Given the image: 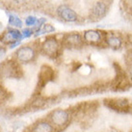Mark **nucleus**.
I'll return each instance as SVG.
<instances>
[{"label":"nucleus","instance_id":"21","mask_svg":"<svg viewBox=\"0 0 132 132\" xmlns=\"http://www.w3.org/2000/svg\"><path fill=\"white\" fill-rule=\"evenodd\" d=\"M8 132H15V131H8Z\"/></svg>","mask_w":132,"mask_h":132},{"label":"nucleus","instance_id":"1","mask_svg":"<svg viewBox=\"0 0 132 132\" xmlns=\"http://www.w3.org/2000/svg\"><path fill=\"white\" fill-rule=\"evenodd\" d=\"M46 119L53 125L57 131H60L64 130L70 125L72 119V113L69 109L57 108L49 112Z\"/></svg>","mask_w":132,"mask_h":132},{"label":"nucleus","instance_id":"5","mask_svg":"<svg viewBox=\"0 0 132 132\" xmlns=\"http://www.w3.org/2000/svg\"><path fill=\"white\" fill-rule=\"evenodd\" d=\"M57 15L66 22H75L78 19V15L75 12L67 5H61L57 9Z\"/></svg>","mask_w":132,"mask_h":132},{"label":"nucleus","instance_id":"6","mask_svg":"<svg viewBox=\"0 0 132 132\" xmlns=\"http://www.w3.org/2000/svg\"><path fill=\"white\" fill-rule=\"evenodd\" d=\"M83 38L78 33H70L65 35L63 44L69 48H77L83 44Z\"/></svg>","mask_w":132,"mask_h":132},{"label":"nucleus","instance_id":"17","mask_svg":"<svg viewBox=\"0 0 132 132\" xmlns=\"http://www.w3.org/2000/svg\"><path fill=\"white\" fill-rule=\"evenodd\" d=\"M20 43L21 42H15V43H13V44H9V48L10 49H14V48H15V47H18L19 44H20Z\"/></svg>","mask_w":132,"mask_h":132},{"label":"nucleus","instance_id":"9","mask_svg":"<svg viewBox=\"0 0 132 132\" xmlns=\"http://www.w3.org/2000/svg\"><path fill=\"white\" fill-rule=\"evenodd\" d=\"M21 40H23L21 35V31H19L16 28H13V29L7 30L2 36V42L6 44H11L15 42H21Z\"/></svg>","mask_w":132,"mask_h":132},{"label":"nucleus","instance_id":"15","mask_svg":"<svg viewBox=\"0 0 132 132\" xmlns=\"http://www.w3.org/2000/svg\"><path fill=\"white\" fill-rule=\"evenodd\" d=\"M35 34V31H34L33 28H24V29L21 31V35L23 39H27V38H31Z\"/></svg>","mask_w":132,"mask_h":132},{"label":"nucleus","instance_id":"3","mask_svg":"<svg viewBox=\"0 0 132 132\" xmlns=\"http://www.w3.org/2000/svg\"><path fill=\"white\" fill-rule=\"evenodd\" d=\"M104 104L109 109L113 111H117L119 113H125L131 110V105L129 100L126 98H111L106 99Z\"/></svg>","mask_w":132,"mask_h":132},{"label":"nucleus","instance_id":"12","mask_svg":"<svg viewBox=\"0 0 132 132\" xmlns=\"http://www.w3.org/2000/svg\"><path fill=\"white\" fill-rule=\"evenodd\" d=\"M105 43L109 47L113 49H120L122 45V40L118 36H109L106 37Z\"/></svg>","mask_w":132,"mask_h":132},{"label":"nucleus","instance_id":"11","mask_svg":"<svg viewBox=\"0 0 132 132\" xmlns=\"http://www.w3.org/2000/svg\"><path fill=\"white\" fill-rule=\"evenodd\" d=\"M40 70L42 71H40V82L44 85L45 83H47L48 81L52 79V77H53V70L49 67L46 66L43 67Z\"/></svg>","mask_w":132,"mask_h":132},{"label":"nucleus","instance_id":"19","mask_svg":"<svg viewBox=\"0 0 132 132\" xmlns=\"http://www.w3.org/2000/svg\"><path fill=\"white\" fill-rule=\"evenodd\" d=\"M129 73H130V77H131V80H132V65L129 68Z\"/></svg>","mask_w":132,"mask_h":132},{"label":"nucleus","instance_id":"14","mask_svg":"<svg viewBox=\"0 0 132 132\" xmlns=\"http://www.w3.org/2000/svg\"><path fill=\"white\" fill-rule=\"evenodd\" d=\"M37 21H38V19L36 16L29 15V16L26 18L25 24H26V26H28V27H35V26L37 25Z\"/></svg>","mask_w":132,"mask_h":132},{"label":"nucleus","instance_id":"20","mask_svg":"<svg viewBox=\"0 0 132 132\" xmlns=\"http://www.w3.org/2000/svg\"><path fill=\"white\" fill-rule=\"evenodd\" d=\"M14 1H15V2H16V3H22L24 0H14Z\"/></svg>","mask_w":132,"mask_h":132},{"label":"nucleus","instance_id":"2","mask_svg":"<svg viewBox=\"0 0 132 132\" xmlns=\"http://www.w3.org/2000/svg\"><path fill=\"white\" fill-rule=\"evenodd\" d=\"M42 51L45 56L50 58L57 57L60 51V44L55 37H49L45 39L42 44Z\"/></svg>","mask_w":132,"mask_h":132},{"label":"nucleus","instance_id":"8","mask_svg":"<svg viewBox=\"0 0 132 132\" xmlns=\"http://www.w3.org/2000/svg\"><path fill=\"white\" fill-rule=\"evenodd\" d=\"M103 40L102 33L98 30H87L83 34V40L90 44H98Z\"/></svg>","mask_w":132,"mask_h":132},{"label":"nucleus","instance_id":"10","mask_svg":"<svg viewBox=\"0 0 132 132\" xmlns=\"http://www.w3.org/2000/svg\"><path fill=\"white\" fill-rule=\"evenodd\" d=\"M107 13V6L106 4L102 2V1H98L95 4V6L93 8V14L95 15L96 18H103L104 15H106Z\"/></svg>","mask_w":132,"mask_h":132},{"label":"nucleus","instance_id":"4","mask_svg":"<svg viewBox=\"0 0 132 132\" xmlns=\"http://www.w3.org/2000/svg\"><path fill=\"white\" fill-rule=\"evenodd\" d=\"M15 58L21 64H28L33 62L36 58V51L32 46L24 45L20 46L15 51Z\"/></svg>","mask_w":132,"mask_h":132},{"label":"nucleus","instance_id":"16","mask_svg":"<svg viewBox=\"0 0 132 132\" xmlns=\"http://www.w3.org/2000/svg\"><path fill=\"white\" fill-rule=\"evenodd\" d=\"M6 52H7L6 48L4 47V46H0V60L6 55Z\"/></svg>","mask_w":132,"mask_h":132},{"label":"nucleus","instance_id":"7","mask_svg":"<svg viewBox=\"0 0 132 132\" xmlns=\"http://www.w3.org/2000/svg\"><path fill=\"white\" fill-rule=\"evenodd\" d=\"M31 132H58L47 119H42L33 125Z\"/></svg>","mask_w":132,"mask_h":132},{"label":"nucleus","instance_id":"18","mask_svg":"<svg viewBox=\"0 0 132 132\" xmlns=\"http://www.w3.org/2000/svg\"><path fill=\"white\" fill-rule=\"evenodd\" d=\"M3 91H2V89L0 88V100H1V99H2V97H3Z\"/></svg>","mask_w":132,"mask_h":132},{"label":"nucleus","instance_id":"13","mask_svg":"<svg viewBox=\"0 0 132 132\" xmlns=\"http://www.w3.org/2000/svg\"><path fill=\"white\" fill-rule=\"evenodd\" d=\"M9 24L13 27H15V28H21L22 26H23V22L20 19H19L18 15H9Z\"/></svg>","mask_w":132,"mask_h":132}]
</instances>
